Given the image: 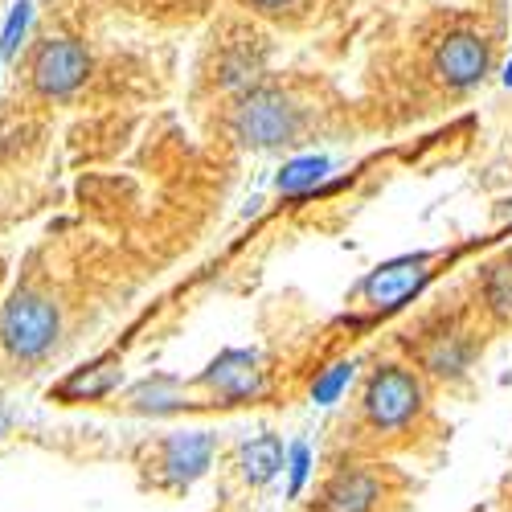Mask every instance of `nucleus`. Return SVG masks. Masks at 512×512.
I'll return each instance as SVG.
<instances>
[{
	"mask_svg": "<svg viewBox=\"0 0 512 512\" xmlns=\"http://www.w3.org/2000/svg\"><path fill=\"white\" fill-rule=\"evenodd\" d=\"M308 111L279 82H259V87L242 91L226 107V132L238 148L250 152H283L304 140Z\"/></svg>",
	"mask_w": 512,
	"mask_h": 512,
	"instance_id": "1",
	"label": "nucleus"
},
{
	"mask_svg": "<svg viewBox=\"0 0 512 512\" xmlns=\"http://www.w3.org/2000/svg\"><path fill=\"white\" fill-rule=\"evenodd\" d=\"M426 410V381L414 365L386 361L361 386V422L373 435H406Z\"/></svg>",
	"mask_w": 512,
	"mask_h": 512,
	"instance_id": "2",
	"label": "nucleus"
},
{
	"mask_svg": "<svg viewBox=\"0 0 512 512\" xmlns=\"http://www.w3.org/2000/svg\"><path fill=\"white\" fill-rule=\"evenodd\" d=\"M62 336V312L50 295L21 287L0 308V349L17 361H41Z\"/></svg>",
	"mask_w": 512,
	"mask_h": 512,
	"instance_id": "3",
	"label": "nucleus"
},
{
	"mask_svg": "<svg viewBox=\"0 0 512 512\" xmlns=\"http://www.w3.org/2000/svg\"><path fill=\"white\" fill-rule=\"evenodd\" d=\"M91 78V50L70 33H50L29 50V87L41 99H70Z\"/></svg>",
	"mask_w": 512,
	"mask_h": 512,
	"instance_id": "4",
	"label": "nucleus"
},
{
	"mask_svg": "<svg viewBox=\"0 0 512 512\" xmlns=\"http://www.w3.org/2000/svg\"><path fill=\"white\" fill-rule=\"evenodd\" d=\"M496 50L484 29L476 25H455L431 46V74L447 91H472L492 74Z\"/></svg>",
	"mask_w": 512,
	"mask_h": 512,
	"instance_id": "5",
	"label": "nucleus"
},
{
	"mask_svg": "<svg viewBox=\"0 0 512 512\" xmlns=\"http://www.w3.org/2000/svg\"><path fill=\"white\" fill-rule=\"evenodd\" d=\"M418 369L426 377H439V381H459L467 377L476 361V336L467 332L459 320H443V324H431L418 332Z\"/></svg>",
	"mask_w": 512,
	"mask_h": 512,
	"instance_id": "6",
	"label": "nucleus"
},
{
	"mask_svg": "<svg viewBox=\"0 0 512 512\" xmlns=\"http://www.w3.org/2000/svg\"><path fill=\"white\" fill-rule=\"evenodd\" d=\"M197 386L209 390L213 398H222L226 406H234V402H259L267 394V369H263L259 353L226 349V353H218L205 365V373L197 377Z\"/></svg>",
	"mask_w": 512,
	"mask_h": 512,
	"instance_id": "7",
	"label": "nucleus"
},
{
	"mask_svg": "<svg viewBox=\"0 0 512 512\" xmlns=\"http://www.w3.org/2000/svg\"><path fill=\"white\" fill-rule=\"evenodd\" d=\"M426 267H431V254H402V259H390V263H381L377 271H369L357 291L377 308H398V304L410 300V295H418L422 283L431 279Z\"/></svg>",
	"mask_w": 512,
	"mask_h": 512,
	"instance_id": "8",
	"label": "nucleus"
},
{
	"mask_svg": "<svg viewBox=\"0 0 512 512\" xmlns=\"http://www.w3.org/2000/svg\"><path fill=\"white\" fill-rule=\"evenodd\" d=\"M386 480L373 467H336L316 492V512H377Z\"/></svg>",
	"mask_w": 512,
	"mask_h": 512,
	"instance_id": "9",
	"label": "nucleus"
},
{
	"mask_svg": "<svg viewBox=\"0 0 512 512\" xmlns=\"http://www.w3.org/2000/svg\"><path fill=\"white\" fill-rule=\"evenodd\" d=\"M218 439L209 431H185V435H168L160 443V484L164 488H193L213 463Z\"/></svg>",
	"mask_w": 512,
	"mask_h": 512,
	"instance_id": "10",
	"label": "nucleus"
},
{
	"mask_svg": "<svg viewBox=\"0 0 512 512\" xmlns=\"http://www.w3.org/2000/svg\"><path fill=\"white\" fill-rule=\"evenodd\" d=\"M263 74H267V41L259 33H238L234 41H226V50L218 54V87L230 99L267 82Z\"/></svg>",
	"mask_w": 512,
	"mask_h": 512,
	"instance_id": "11",
	"label": "nucleus"
},
{
	"mask_svg": "<svg viewBox=\"0 0 512 512\" xmlns=\"http://www.w3.org/2000/svg\"><path fill=\"white\" fill-rule=\"evenodd\" d=\"M119 381H123V361L119 357H99L91 365L74 369L66 381H58V386L50 390V398L54 402H99V398L119 390Z\"/></svg>",
	"mask_w": 512,
	"mask_h": 512,
	"instance_id": "12",
	"label": "nucleus"
},
{
	"mask_svg": "<svg viewBox=\"0 0 512 512\" xmlns=\"http://www.w3.org/2000/svg\"><path fill=\"white\" fill-rule=\"evenodd\" d=\"M127 406L136 414H152V418H164V414H181L189 410V390L185 381L173 377V373H152L144 381H136L132 390H127Z\"/></svg>",
	"mask_w": 512,
	"mask_h": 512,
	"instance_id": "13",
	"label": "nucleus"
},
{
	"mask_svg": "<svg viewBox=\"0 0 512 512\" xmlns=\"http://www.w3.org/2000/svg\"><path fill=\"white\" fill-rule=\"evenodd\" d=\"M287 467V447H283V439L279 435H254V439H246L242 447H238V472H242V480L250 484V488H263V484H271L279 472Z\"/></svg>",
	"mask_w": 512,
	"mask_h": 512,
	"instance_id": "14",
	"label": "nucleus"
},
{
	"mask_svg": "<svg viewBox=\"0 0 512 512\" xmlns=\"http://www.w3.org/2000/svg\"><path fill=\"white\" fill-rule=\"evenodd\" d=\"M328 160L324 156H304V160H291V164H283V173H279V193H308V189H316L324 177H328Z\"/></svg>",
	"mask_w": 512,
	"mask_h": 512,
	"instance_id": "15",
	"label": "nucleus"
},
{
	"mask_svg": "<svg viewBox=\"0 0 512 512\" xmlns=\"http://www.w3.org/2000/svg\"><path fill=\"white\" fill-rule=\"evenodd\" d=\"M353 377H357V361H332V365L320 369L316 381H312V402H316V406H336L340 394L353 386Z\"/></svg>",
	"mask_w": 512,
	"mask_h": 512,
	"instance_id": "16",
	"label": "nucleus"
},
{
	"mask_svg": "<svg viewBox=\"0 0 512 512\" xmlns=\"http://www.w3.org/2000/svg\"><path fill=\"white\" fill-rule=\"evenodd\" d=\"M484 308L496 320H512V263H496L484 275Z\"/></svg>",
	"mask_w": 512,
	"mask_h": 512,
	"instance_id": "17",
	"label": "nucleus"
},
{
	"mask_svg": "<svg viewBox=\"0 0 512 512\" xmlns=\"http://www.w3.org/2000/svg\"><path fill=\"white\" fill-rule=\"evenodd\" d=\"M242 5L263 21H300L304 13H312L316 0H242Z\"/></svg>",
	"mask_w": 512,
	"mask_h": 512,
	"instance_id": "18",
	"label": "nucleus"
},
{
	"mask_svg": "<svg viewBox=\"0 0 512 512\" xmlns=\"http://www.w3.org/2000/svg\"><path fill=\"white\" fill-rule=\"evenodd\" d=\"M29 21H33V5H29V0H21V5L9 9V21H5V29H0V54H5V58H13L21 50V41L29 33Z\"/></svg>",
	"mask_w": 512,
	"mask_h": 512,
	"instance_id": "19",
	"label": "nucleus"
},
{
	"mask_svg": "<svg viewBox=\"0 0 512 512\" xmlns=\"http://www.w3.org/2000/svg\"><path fill=\"white\" fill-rule=\"evenodd\" d=\"M308 472H312V447L308 443H295L291 451H287V492L291 496H300L304 492V484H308Z\"/></svg>",
	"mask_w": 512,
	"mask_h": 512,
	"instance_id": "20",
	"label": "nucleus"
},
{
	"mask_svg": "<svg viewBox=\"0 0 512 512\" xmlns=\"http://www.w3.org/2000/svg\"><path fill=\"white\" fill-rule=\"evenodd\" d=\"M5 426H9V414H5V410H0V435H5Z\"/></svg>",
	"mask_w": 512,
	"mask_h": 512,
	"instance_id": "21",
	"label": "nucleus"
},
{
	"mask_svg": "<svg viewBox=\"0 0 512 512\" xmlns=\"http://www.w3.org/2000/svg\"><path fill=\"white\" fill-rule=\"evenodd\" d=\"M504 213H508V218H512V197H508V201H504Z\"/></svg>",
	"mask_w": 512,
	"mask_h": 512,
	"instance_id": "22",
	"label": "nucleus"
},
{
	"mask_svg": "<svg viewBox=\"0 0 512 512\" xmlns=\"http://www.w3.org/2000/svg\"><path fill=\"white\" fill-rule=\"evenodd\" d=\"M508 82H512V66H508Z\"/></svg>",
	"mask_w": 512,
	"mask_h": 512,
	"instance_id": "23",
	"label": "nucleus"
}]
</instances>
